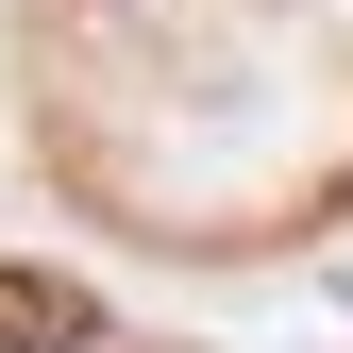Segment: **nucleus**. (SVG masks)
<instances>
[{
    "label": "nucleus",
    "mask_w": 353,
    "mask_h": 353,
    "mask_svg": "<svg viewBox=\"0 0 353 353\" xmlns=\"http://www.w3.org/2000/svg\"><path fill=\"white\" fill-rule=\"evenodd\" d=\"M0 353H135V336H101L68 286H34V270H0Z\"/></svg>",
    "instance_id": "obj_1"
}]
</instances>
